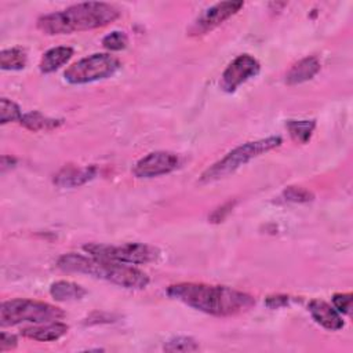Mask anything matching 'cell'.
Returning <instances> with one entry per match:
<instances>
[{
    "label": "cell",
    "instance_id": "1",
    "mask_svg": "<svg viewBox=\"0 0 353 353\" xmlns=\"http://www.w3.org/2000/svg\"><path fill=\"white\" fill-rule=\"evenodd\" d=\"M167 295L196 310L212 316H233L255 305L252 295L226 287L204 283H178L167 288Z\"/></svg>",
    "mask_w": 353,
    "mask_h": 353
},
{
    "label": "cell",
    "instance_id": "2",
    "mask_svg": "<svg viewBox=\"0 0 353 353\" xmlns=\"http://www.w3.org/2000/svg\"><path fill=\"white\" fill-rule=\"evenodd\" d=\"M120 11L102 1H88L70 6L62 11L43 15L37 19V28L46 34H69L106 26L117 19Z\"/></svg>",
    "mask_w": 353,
    "mask_h": 353
},
{
    "label": "cell",
    "instance_id": "3",
    "mask_svg": "<svg viewBox=\"0 0 353 353\" xmlns=\"http://www.w3.org/2000/svg\"><path fill=\"white\" fill-rule=\"evenodd\" d=\"M57 266L63 272L84 273L95 279L106 280L123 288L141 290L149 284V276L128 263L109 261L98 256H85L69 252L57 261Z\"/></svg>",
    "mask_w": 353,
    "mask_h": 353
},
{
    "label": "cell",
    "instance_id": "4",
    "mask_svg": "<svg viewBox=\"0 0 353 353\" xmlns=\"http://www.w3.org/2000/svg\"><path fill=\"white\" fill-rule=\"evenodd\" d=\"M281 142L283 139L280 137H268V138L245 142L234 148L200 175V183H210L233 174L254 157H258L266 152H270L279 148Z\"/></svg>",
    "mask_w": 353,
    "mask_h": 353
},
{
    "label": "cell",
    "instance_id": "5",
    "mask_svg": "<svg viewBox=\"0 0 353 353\" xmlns=\"http://www.w3.org/2000/svg\"><path fill=\"white\" fill-rule=\"evenodd\" d=\"M65 317V312L51 303L15 298L6 301L0 307V324L3 327L17 325L21 323H50Z\"/></svg>",
    "mask_w": 353,
    "mask_h": 353
},
{
    "label": "cell",
    "instance_id": "6",
    "mask_svg": "<svg viewBox=\"0 0 353 353\" xmlns=\"http://www.w3.org/2000/svg\"><path fill=\"white\" fill-rule=\"evenodd\" d=\"M121 63L109 54H92L72 63L63 73L65 80L70 84H87L113 76Z\"/></svg>",
    "mask_w": 353,
    "mask_h": 353
},
{
    "label": "cell",
    "instance_id": "7",
    "mask_svg": "<svg viewBox=\"0 0 353 353\" xmlns=\"http://www.w3.org/2000/svg\"><path fill=\"white\" fill-rule=\"evenodd\" d=\"M83 250L92 256L116 261L121 263H128V265L149 263L156 261L160 255L157 248L148 244H142V243H125L120 245L90 243V244H85Z\"/></svg>",
    "mask_w": 353,
    "mask_h": 353
},
{
    "label": "cell",
    "instance_id": "8",
    "mask_svg": "<svg viewBox=\"0 0 353 353\" xmlns=\"http://www.w3.org/2000/svg\"><path fill=\"white\" fill-rule=\"evenodd\" d=\"M243 1H222L211 6L193 21V23L188 29V34L201 36L211 32L222 22L229 19L232 15L239 12L243 8Z\"/></svg>",
    "mask_w": 353,
    "mask_h": 353
},
{
    "label": "cell",
    "instance_id": "9",
    "mask_svg": "<svg viewBox=\"0 0 353 353\" xmlns=\"http://www.w3.org/2000/svg\"><path fill=\"white\" fill-rule=\"evenodd\" d=\"M259 62L250 54H241L236 57L225 69L221 77V88L225 92H233L239 85L255 77L259 73Z\"/></svg>",
    "mask_w": 353,
    "mask_h": 353
},
{
    "label": "cell",
    "instance_id": "10",
    "mask_svg": "<svg viewBox=\"0 0 353 353\" xmlns=\"http://www.w3.org/2000/svg\"><path fill=\"white\" fill-rule=\"evenodd\" d=\"M178 164L179 159L175 153L157 150L139 159L135 163L132 172L137 178H154L170 174L178 167Z\"/></svg>",
    "mask_w": 353,
    "mask_h": 353
},
{
    "label": "cell",
    "instance_id": "11",
    "mask_svg": "<svg viewBox=\"0 0 353 353\" xmlns=\"http://www.w3.org/2000/svg\"><path fill=\"white\" fill-rule=\"evenodd\" d=\"M307 307L313 320L321 327L331 331H336L343 327V320L341 317V313L335 307H332L330 303L321 299H313L309 302Z\"/></svg>",
    "mask_w": 353,
    "mask_h": 353
},
{
    "label": "cell",
    "instance_id": "12",
    "mask_svg": "<svg viewBox=\"0 0 353 353\" xmlns=\"http://www.w3.org/2000/svg\"><path fill=\"white\" fill-rule=\"evenodd\" d=\"M97 174V168L94 165L90 167H76V165H65L54 178V183L59 188H77L88 181H91Z\"/></svg>",
    "mask_w": 353,
    "mask_h": 353
},
{
    "label": "cell",
    "instance_id": "13",
    "mask_svg": "<svg viewBox=\"0 0 353 353\" xmlns=\"http://www.w3.org/2000/svg\"><path fill=\"white\" fill-rule=\"evenodd\" d=\"M69 327L65 323L61 321H50V323H43L39 325H32V327H25L22 330V335L25 338L33 339V341H40V342H51L57 341L61 336H63L68 332Z\"/></svg>",
    "mask_w": 353,
    "mask_h": 353
},
{
    "label": "cell",
    "instance_id": "14",
    "mask_svg": "<svg viewBox=\"0 0 353 353\" xmlns=\"http://www.w3.org/2000/svg\"><path fill=\"white\" fill-rule=\"evenodd\" d=\"M320 62L316 57H306L296 62L287 73L285 81L290 85L294 84H301L303 81H307L313 79L319 72H320Z\"/></svg>",
    "mask_w": 353,
    "mask_h": 353
},
{
    "label": "cell",
    "instance_id": "15",
    "mask_svg": "<svg viewBox=\"0 0 353 353\" xmlns=\"http://www.w3.org/2000/svg\"><path fill=\"white\" fill-rule=\"evenodd\" d=\"M73 55V48L66 46H59L46 51L40 59L39 69L41 73H52L65 65Z\"/></svg>",
    "mask_w": 353,
    "mask_h": 353
},
{
    "label": "cell",
    "instance_id": "16",
    "mask_svg": "<svg viewBox=\"0 0 353 353\" xmlns=\"http://www.w3.org/2000/svg\"><path fill=\"white\" fill-rule=\"evenodd\" d=\"M85 294L87 291L80 284L73 281H66V280L55 281L50 287V295L59 302L77 301V299H81Z\"/></svg>",
    "mask_w": 353,
    "mask_h": 353
},
{
    "label": "cell",
    "instance_id": "17",
    "mask_svg": "<svg viewBox=\"0 0 353 353\" xmlns=\"http://www.w3.org/2000/svg\"><path fill=\"white\" fill-rule=\"evenodd\" d=\"M19 123L30 131H41V130L48 131V130H54V128L59 127L62 124V120L51 119V117L41 114L37 110H33V112L22 114Z\"/></svg>",
    "mask_w": 353,
    "mask_h": 353
},
{
    "label": "cell",
    "instance_id": "18",
    "mask_svg": "<svg viewBox=\"0 0 353 353\" xmlns=\"http://www.w3.org/2000/svg\"><path fill=\"white\" fill-rule=\"evenodd\" d=\"M26 51L21 47H12L0 52V66L3 70H19L26 65Z\"/></svg>",
    "mask_w": 353,
    "mask_h": 353
},
{
    "label": "cell",
    "instance_id": "19",
    "mask_svg": "<svg viewBox=\"0 0 353 353\" xmlns=\"http://www.w3.org/2000/svg\"><path fill=\"white\" fill-rule=\"evenodd\" d=\"M285 125L295 142L307 143L316 128V120H288Z\"/></svg>",
    "mask_w": 353,
    "mask_h": 353
},
{
    "label": "cell",
    "instance_id": "20",
    "mask_svg": "<svg viewBox=\"0 0 353 353\" xmlns=\"http://www.w3.org/2000/svg\"><path fill=\"white\" fill-rule=\"evenodd\" d=\"M22 117V113H21V109L19 106L7 99V98H1L0 99V123L1 124H7L10 121H19Z\"/></svg>",
    "mask_w": 353,
    "mask_h": 353
},
{
    "label": "cell",
    "instance_id": "21",
    "mask_svg": "<svg viewBox=\"0 0 353 353\" xmlns=\"http://www.w3.org/2000/svg\"><path fill=\"white\" fill-rule=\"evenodd\" d=\"M197 349H199V345L190 336L171 338L164 345V350L167 352H194Z\"/></svg>",
    "mask_w": 353,
    "mask_h": 353
},
{
    "label": "cell",
    "instance_id": "22",
    "mask_svg": "<svg viewBox=\"0 0 353 353\" xmlns=\"http://www.w3.org/2000/svg\"><path fill=\"white\" fill-rule=\"evenodd\" d=\"M128 37L121 30H113L102 39V46L109 51H121L127 47Z\"/></svg>",
    "mask_w": 353,
    "mask_h": 353
},
{
    "label": "cell",
    "instance_id": "23",
    "mask_svg": "<svg viewBox=\"0 0 353 353\" xmlns=\"http://www.w3.org/2000/svg\"><path fill=\"white\" fill-rule=\"evenodd\" d=\"M283 196L285 200L292 203H307L313 200V193L302 186H288L284 189Z\"/></svg>",
    "mask_w": 353,
    "mask_h": 353
},
{
    "label": "cell",
    "instance_id": "24",
    "mask_svg": "<svg viewBox=\"0 0 353 353\" xmlns=\"http://www.w3.org/2000/svg\"><path fill=\"white\" fill-rule=\"evenodd\" d=\"M332 303L334 307L342 313V314H349L350 313V303H352V294H334L332 296Z\"/></svg>",
    "mask_w": 353,
    "mask_h": 353
},
{
    "label": "cell",
    "instance_id": "25",
    "mask_svg": "<svg viewBox=\"0 0 353 353\" xmlns=\"http://www.w3.org/2000/svg\"><path fill=\"white\" fill-rule=\"evenodd\" d=\"M233 205H234V201H228V203H225L223 205L218 207V208L211 214L210 222H212V223H219V222H222V221L226 218V215L232 211Z\"/></svg>",
    "mask_w": 353,
    "mask_h": 353
},
{
    "label": "cell",
    "instance_id": "26",
    "mask_svg": "<svg viewBox=\"0 0 353 353\" xmlns=\"http://www.w3.org/2000/svg\"><path fill=\"white\" fill-rule=\"evenodd\" d=\"M288 302H290V296H287V295H270L266 298L265 305L269 309H279V307L287 306Z\"/></svg>",
    "mask_w": 353,
    "mask_h": 353
},
{
    "label": "cell",
    "instance_id": "27",
    "mask_svg": "<svg viewBox=\"0 0 353 353\" xmlns=\"http://www.w3.org/2000/svg\"><path fill=\"white\" fill-rule=\"evenodd\" d=\"M18 345L17 336L12 334H7V332H1V339H0V352H6V350H11Z\"/></svg>",
    "mask_w": 353,
    "mask_h": 353
}]
</instances>
